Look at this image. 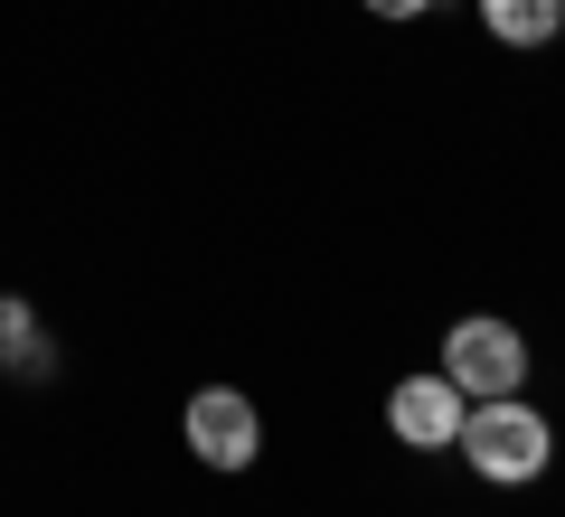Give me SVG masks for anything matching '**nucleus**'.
<instances>
[{
    "label": "nucleus",
    "instance_id": "obj_6",
    "mask_svg": "<svg viewBox=\"0 0 565 517\" xmlns=\"http://www.w3.org/2000/svg\"><path fill=\"white\" fill-rule=\"evenodd\" d=\"M0 358H10V377H47V338L29 301H0Z\"/></svg>",
    "mask_w": 565,
    "mask_h": 517
},
{
    "label": "nucleus",
    "instance_id": "obj_2",
    "mask_svg": "<svg viewBox=\"0 0 565 517\" xmlns=\"http://www.w3.org/2000/svg\"><path fill=\"white\" fill-rule=\"evenodd\" d=\"M444 377L462 386L471 405L481 396H519L527 386V338L509 320H452L444 330Z\"/></svg>",
    "mask_w": 565,
    "mask_h": 517
},
{
    "label": "nucleus",
    "instance_id": "obj_5",
    "mask_svg": "<svg viewBox=\"0 0 565 517\" xmlns=\"http://www.w3.org/2000/svg\"><path fill=\"white\" fill-rule=\"evenodd\" d=\"M481 29L500 47H546L565 29V0H481Z\"/></svg>",
    "mask_w": 565,
    "mask_h": 517
},
{
    "label": "nucleus",
    "instance_id": "obj_4",
    "mask_svg": "<svg viewBox=\"0 0 565 517\" xmlns=\"http://www.w3.org/2000/svg\"><path fill=\"white\" fill-rule=\"evenodd\" d=\"M471 396L434 367V377H396V396H386V433L405 442V452H452V433H462Z\"/></svg>",
    "mask_w": 565,
    "mask_h": 517
},
{
    "label": "nucleus",
    "instance_id": "obj_3",
    "mask_svg": "<svg viewBox=\"0 0 565 517\" xmlns=\"http://www.w3.org/2000/svg\"><path fill=\"white\" fill-rule=\"evenodd\" d=\"M180 433H189V452H199L207 471H255V452H264V414H255L245 386H199L189 414H180Z\"/></svg>",
    "mask_w": 565,
    "mask_h": 517
},
{
    "label": "nucleus",
    "instance_id": "obj_1",
    "mask_svg": "<svg viewBox=\"0 0 565 517\" xmlns=\"http://www.w3.org/2000/svg\"><path fill=\"white\" fill-rule=\"evenodd\" d=\"M452 452H462L490 489H527V480H546V461H556V423L527 396H481L462 414V433H452Z\"/></svg>",
    "mask_w": 565,
    "mask_h": 517
},
{
    "label": "nucleus",
    "instance_id": "obj_7",
    "mask_svg": "<svg viewBox=\"0 0 565 517\" xmlns=\"http://www.w3.org/2000/svg\"><path fill=\"white\" fill-rule=\"evenodd\" d=\"M359 10H377V20H424L434 0H359Z\"/></svg>",
    "mask_w": 565,
    "mask_h": 517
}]
</instances>
